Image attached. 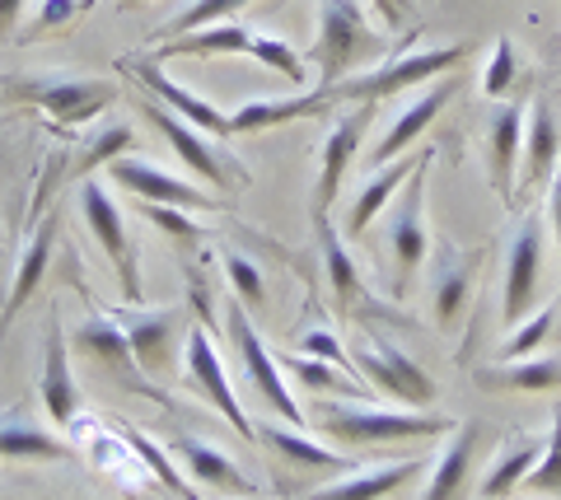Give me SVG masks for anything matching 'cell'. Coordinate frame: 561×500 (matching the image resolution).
Here are the masks:
<instances>
[{
  "instance_id": "b9f144b4",
  "label": "cell",
  "mask_w": 561,
  "mask_h": 500,
  "mask_svg": "<svg viewBox=\"0 0 561 500\" xmlns=\"http://www.w3.org/2000/svg\"><path fill=\"white\" fill-rule=\"evenodd\" d=\"M511 84H515V43L501 38L496 51H491V61H486V71H482V94L486 98H505Z\"/></svg>"
},
{
  "instance_id": "d6986e66",
  "label": "cell",
  "mask_w": 561,
  "mask_h": 500,
  "mask_svg": "<svg viewBox=\"0 0 561 500\" xmlns=\"http://www.w3.org/2000/svg\"><path fill=\"white\" fill-rule=\"evenodd\" d=\"M43 411L57 426H76L80 421V384L70 374V337L61 333V318H47V351H43Z\"/></svg>"
},
{
  "instance_id": "7a4b0ae2",
  "label": "cell",
  "mask_w": 561,
  "mask_h": 500,
  "mask_svg": "<svg viewBox=\"0 0 561 500\" xmlns=\"http://www.w3.org/2000/svg\"><path fill=\"white\" fill-rule=\"evenodd\" d=\"M383 51V38L370 28V20H365V10L356 5V0H319V38H313V80H319V90H328V84L346 80L356 66L375 61Z\"/></svg>"
},
{
  "instance_id": "ee69618b",
  "label": "cell",
  "mask_w": 561,
  "mask_h": 500,
  "mask_svg": "<svg viewBox=\"0 0 561 500\" xmlns=\"http://www.w3.org/2000/svg\"><path fill=\"white\" fill-rule=\"evenodd\" d=\"M80 5H84V0H43V10H38V20H33L28 38H20V43H38L43 33L70 24V20H76V10H80Z\"/></svg>"
},
{
  "instance_id": "f546056e",
  "label": "cell",
  "mask_w": 561,
  "mask_h": 500,
  "mask_svg": "<svg viewBox=\"0 0 561 500\" xmlns=\"http://www.w3.org/2000/svg\"><path fill=\"white\" fill-rule=\"evenodd\" d=\"M0 458H20V463H61L76 458V450L61 435H47L43 426H33L20 407L0 417Z\"/></svg>"
},
{
  "instance_id": "7402d4cb",
  "label": "cell",
  "mask_w": 561,
  "mask_h": 500,
  "mask_svg": "<svg viewBox=\"0 0 561 500\" xmlns=\"http://www.w3.org/2000/svg\"><path fill=\"white\" fill-rule=\"evenodd\" d=\"M421 473H426V458H398V463H375V468H351L346 477L309 491L305 500H383L398 487L416 481Z\"/></svg>"
},
{
  "instance_id": "cb8c5ba5",
  "label": "cell",
  "mask_w": 561,
  "mask_h": 500,
  "mask_svg": "<svg viewBox=\"0 0 561 500\" xmlns=\"http://www.w3.org/2000/svg\"><path fill=\"white\" fill-rule=\"evenodd\" d=\"M449 444L435 458V468L426 477V491L421 500H463L468 491V473H472V458H478V440H482V426L478 421H459L449 430Z\"/></svg>"
},
{
  "instance_id": "484cf974",
  "label": "cell",
  "mask_w": 561,
  "mask_h": 500,
  "mask_svg": "<svg viewBox=\"0 0 561 500\" xmlns=\"http://www.w3.org/2000/svg\"><path fill=\"white\" fill-rule=\"evenodd\" d=\"M328 108L337 103L328 98V90H309V94H295V98H253V103H239L230 117V136H249V131H267L280 123H300V117H323Z\"/></svg>"
},
{
  "instance_id": "bcb514c9",
  "label": "cell",
  "mask_w": 561,
  "mask_h": 500,
  "mask_svg": "<svg viewBox=\"0 0 561 500\" xmlns=\"http://www.w3.org/2000/svg\"><path fill=\"white\" fill-rule=\"evenodd\" d=\"M375 5H379V14H383V20H389L393 28L416 20V0H375Z\"/></svg>"
},
{
  "instance_id": "2e32d148",
  "label": "cell",
  "mask_w": 561,
  "mask_h": 500,
  "mask_svg": "<svg viewBox=\"0 0 561 500\" xmlns=\"http://www.w3.org/2000/svg\"><path fill=\"white\" fill-rule=\"evenodd\" d=\"M117 66H122V71H131V75L150 90V98L164 103L169 113H179L183 123H192V127L206 131V136H230V117H225L210 98L192 94L187 84H179L173 75H164V66L154 61V57H150V61H146V57H127V61H117Z\"/></svg>"
},
{
  "instance_id": "f35d334b",
  "label": "cell",
  "mask_w": 561,
  "mask_h": 500,
  "mask_svg": "<svg viewBox=\"0 0 561 500\" xmlns=\"http://www.w3.org/2000/svg\"><path fill=\"white\" fill-rule=\"evenodd\" d=\"M131 150V127H103L90 146H84L80 164H76V183H84L94 174V168H108L113 160H122V154Z\"/></svg>"
},
{
  "instance_id": "74e56055",
  "label": "cell",
  "mask_w": 561,
  "mask_h": 500,
  "mask_svg": "<svg viewBox=\"0 0 561 500\" xmlns=\"http://www.w3.org/2000/svg\"><path fill=\"white\" fill-rule=\"evenodd\" d=\"M243 5H253V0H187L183 14L173 24H164L154 38H183V33H197L206 24H225L230 14H239Z\"/></svg>"
},
{
  "instance_id": "4dcf8cb0",
  "label": "cell",
  "mask_w": 561,
  "mask_h": 500,
  "mask_svg": "<svg viewBox=\"0 0 561 500\" xmlns=\"http://www.w3.org/2000/svg\"><path fill=\"white\" fill-rule=\"evenodd\" d=\"M478 384L491 393H552V388H561V360L557 356L501 360V365L478 370Z\"/></svg>"
},
{
  "instance_id": "52a82bcc",
  "label": "cell",
  "mask_w": 561,
  "mask_h": 500,
  "mask_svg": "<svg viewBox=\"0 0 561 500\" xmlns=\"http://www.w3.org/2000/svg\"><path fill=\"white\" fill-rule=\"evenodd\" d=\"M5 94L20 98V103H33V108H43V113H51L66 127L90 123V117H99L117 98V90L108 80H80V75H66V71H38V75L20 80V84H10Z\"/></svg>"
},
{
  "instance_id": "ffe728a7",
  "label": "cell",
  "mask_w": 561,
  "mask_h": 500,
  "mask_svg": "<svg viewBox=\"0 0 561 500\" xmlns=\"http://www.w3.org/2000/svg\"><path fill=\"white\" fill-rule=\"evenodd\" d=\"M454 90H459V80H440V84H426L416 98L402 103L398 117H393V127L383 131V141L370 150V160L375 164H389V160H398V154H408L416 136L445 113V103L454 98Z\"/></svg>"
},
{
  "instance_id": "3957f363",
  "label": "cell",
  "mask_w": 561,
  "mask_h": 500,
  "mask_svg": "<svg viewBox=\"0 0 561 500\" xmlns=\"http://www.w3.org/2000/svg\"><path fill=\"white\" fill-rule=\"evenodd\" d=\"M468 57L463 43H449V47H426V51H408L398 61H383L365 75H346L337 84H328V98L332 103H383L402 90H416V84H431L435 75L454 71Z\"/></svg>"
},
{
  "instance_id": "7dc6e473",
  "label": "cell",
  "mask_w": 561,
  "mask_h": 500,
  "mask_svg": "<svg viewBox=\"0 0 561 500\" xmlns=\"http://www.w3.org/2000/svg\"><path fill=\"white\" fill-rule=\"evenodd\" d=\"M548 220H552V234H557V253H561V164L552 174V187H548Z\"/></svg>"
},
{
  "instance_id": "8fae6325",
  "label": "cell",
  "mask_w": 561,
  "mask_h": 500,
  "mask_svg": "<svg viewBox=\"0 0 561 500\" xmlns=\"http://www.w3.org/2000/svg\"><path fill=\"white\" fill-rule=\"evenodd\" d=\"M538 276H542V216H524L519 230L505 248V300H501V318L505 327H515L534 314L538 304Z\"/></svg>"
},
{
  "instance_id": "f6af8a7d",
  "label": "cell",
  "mask_w": 561,
  "mask_h": 500,
  "mask_svg": "<svg viewBox=\"0 0 561 500\" xmlns=\"http://www.w3.org/2000/svg\"><path fill=\"white\" fill-rule=\"evenodd\" d=\"M300 351L305 356H319V360H332V365H342V370H356L351 365V356L342 351V341L328 333V327H309V333L300 337Z\"/></svg>"
},
{
  "instance_id": "4316f807",
  "label": "cell",
  "mask_w": 561,
  "mask_h": 500,
  "mask_svg": "<svg viewBox=\"0 0 561 500\" xmlns=\"http://www.w3.org/2000/svg\"><path fill=\"white\" fill-rule=\"evenodd\" d=\"M421 154H426V150H408V154H398V160L379 164V174L360 187L356 201H351V211H346V225H342L346 239H360L365 230L375 225V216L393 201V193H402V183L412 178V168L421 164Z\"/></svg>"
},
{
  "instance_id": "30bf717a",
  "label": "cell",
  "mask_w": 561,
  "mask_h": 500,
  "mask_svg": "<svg viewBox=\"0 0 561 500\" xmlns=\"http://www.w3.org/2000/svg\"><path fill=\"white\" fill-rule=\"evenodd\" d=\"M375 103H356L346 117H337L328 131V141L319 150V187H313V216H328L332 201H337L342 183L351 174V164H356V154L365 146V131L375 127Z\"/></svg>"
},
{
  "instance_id": "c3c4849f",
  "label": "cell",
  "mask_w": 561,
  "mask_h": 500,
  "mask_svg": "<svg viewBox=\"0 0 561 500\" xmlns=\"http://www.w3.org/2000/svg\"><path fill=\"white\" fill-rule=\"evenodd\" d=\"M20 14H24V0H0V43H5L10 33H14Z\"/></svg>"
},
{
  "instance_id": "e0dca14e",
  "label": "cell",
  "mask_w": 561,
  "mask_h": 500,
  "mask_svg": "<svg viewBox=\"0 0 561 500\" xmlns=\"http://www.w3.org/2000/svg\"><path fill=\"white\" fill-rule=\"evenodd\" d=\"M70 347H76L80 356H90L94 365H103V374H113L122 388H140V393L150 388L146 379H140L146 370L136 365L131 341H127V333H122V323H117L113 314H108V318H103V314H90V318L76 327V333H70Z\"/></svg>"
},
{
  "instance_id": "d6a6232c",
  "label": "cell",
  "mask_w": 561,
  "mask_h": 500,
  "mask_svg": "<svg viewBox=\"0 0 561 500\" xmlns=\"http://www.w3.org/2000/svg\"><path fill=\"white\" fill-rule=\"evenodd\" d=\"M280 370H286L290 384H300L319 398H365V384L351 370L332 365V360H319V356H305V351H286L280 356Z\"/></svg>"
},
{
  "instance_id": "8992f818",
  "label": "cell",
  "mask_w": 561,
  "mask_h": 500,
  "mask_svg": "<svg viewBox=\"0 0 561 500\" xmlns=\"http://www.w3.org/2000/svg\"><path fill=\"white\" fill-rule=\"evenodd\" d=\"M431 160L435 150L426 146L421 164L412 168V178L402 183V197L389 211V253H393V290L408 295L416 267L431 253V230H426V183H431Z\"/></svg>"
},
{
  "instance_id": "603a6c76",
  "label": "cell",
  "mask_w": 561,
  "mask_h": 500,
  "mask_svg": "<svg viewBox=\"0 0 561 500\" xmlns=\"http://www.w3.org/2000/svg\"><path fill=\"white\" fill-rule=\"evenodd\" d=\"M519 154H524V108L505 103L496 108L486 127V174H491V193L496 201L511 206L515 201V168H519Z\"/></svg>"
},
{
  "instance_id": "f1b7e54d",
  "label": "cell",
  "mask_w": 561,
  "mask_h": 500,
  "mask_svg": "<svg viewBox=\"0 0 561 500\" xmlns=\"http://www.w3.org/2000/svg\"><path fill=\"white\" fill-rule=\"evenodd\" d=\"M253 38L257 28L249 24H206L197 33H183V38H164L160 51H154V61H173V57H249L253 51Z\"/></svg>"
},
{
  "instance_id": "d4e9b609",
  "label": "cell",
  "mask_w": 561,
  "mask_h": 500,
  "mask_svg": "<svg viewBox=\"0 0 561 500\" xmlns=\"http://www.w3.org/2000/svg\"><path fill=\"white\" fill-rule=\"evenodd\" d=\"M57 211L43 216L38 225H33V239H28V248L20 253V267H14V281H10V295H5V309H0V333L10 327V318L20 314V309L38 295V286H43V276H47V263H51V248H57Z\"/></svg>"
},
{
  "instance_id": "83f0119b",
  "label": "cell",
  "mask_w": 561,
  "mask_h": 500,
  "mask_svg": "<svg viewBox=\"0 0 561 500\" xmlns=\"http://www.w3.org/2000/svg\"><path fill=\"white\" fill-rule=\"evenodd\" d=\"M313 225H319V253H323V267H328V281H332V295L346 314H365L370 309V290L360 281V267H356V253L346 248V239L332 230L328 216H313Z\"/></svg>"
},
{
  "instance_id": "4fadbf2b",
  "label": "cell",
  "mask_w": 561,
  "mask_h": 500,
  "mask_svg": "<svg viewBox=\"0 0 561 500\" xmlns=\"http://www.w3.org/2000/svg\"><path fill=\"white\" fill-rule=\"evenodd\" d=\"M108 178L117 187H127L131 197L140 201H160V206H179V211H220V201L206 193V187L187 183L179 174H164L160 164L150 160H131V154H122V160L108 164Z\"/></svg>"
},
{
  "instance_id": "e575fe53",
  "label": "cell",
  "mask_w": 561,
  "mask_h": 500,
  "mask_svg": "<svg viewBox=\"0 0 561 500\" xmlns=\"http://www.w3.org/2000/svg\"><path fill=\"white\" fill-rule=\"evenodd\" d=\"M117 435L127 440V450L140 458V468H146L154 481H160V487H169L179 500H197V487H187V473L173 468V458L164 454V444H154L146 430H136V426H117Z\"/></svg>"
},
{
  "instance_id": "9a60e30c",
  "label": "cell",
  "mask_w": 561,
  "mask_h": 500,
  "mask_svg": "<svg viewBox=\"0 0 561 500\" xmlns=\"http://www.w3.org/2000/svg\"><path fill=\"white\" fill-rule=\"evenodd\" d=\"M183 370H187V379L197 384V393L220 411L225 421H230L243 440H257V426H253V417L239 407V398H234V388H230V374H225V365H220V356H216V347L206 341V333L202 327H187V341H183Z\"/></svg>"
},
{
  "instance_id": "44dd1931",
  "label": "cell",
  "mask_w": 561,
  "mask_h": 500,
  "mask_svg": "<svg viewBox=\"0 0 561 500\" xmlns=\"http://www.w3.org/2000/svg\"><path fill=\"white\" fill-rule=\"evenodd\" d=\"M524 187L529 193H548L552 187V174L561 164V131H557V113L548 108V98H534L529 117H524Z\"/></svg>"
},
{
  "instance_id": "d590c367",
  "label": "cell",
  "mask_w": 561,
  "mask_h": 500,
  "mask_svg": "<svg viewBox=\"0 0 561 500\" xmlns=\"http://www.w3.org/2000/svg\"><path fill=\"white\" fill-rule=\"evenodd\" d=\"M524 487L542 500H561V407H552V430L542 440V454L524 477Z\"/></svg>"
},
{
  "instance_id": "1f68e13d",
  "label": "cell",
  "mask_w": 561,
  "mask_h": 500,
  "mask_svg": "<svg viewBox=\"0 0 561 500\" xmlns=\"http://www.w3.org/2000/svg\"><path fill=\"white\" fill-rule=\"evenodd\" d=\"M257 444H267L280 463H295V468H305V473H351L356 468L346 454L305 440V430H295V426H286V430L280 426H257Z\"/></svg>"
},
{
  "instance_id": "60d3db41",
  "label": "cell",
  "mask_w": 561,
  "mask_h": 500,
  "mask_svg": "<svg viewBox=\"0 0 561 500\" xmlns=\"http://www.w3.org/2000/svg\"><path fill=\"white\" fill-rule=\"evenodd\" d=\"M225 276H230L234 295L249 304V309H262V304H267V281H262V271H257L253 257L230 253V257H225Z\"/></svg>"
},
{
  "instance_id": "9c48e42d",
  "label": "cell",
  "mask_w": 561,
  "mask_h": 500,
  "mask_svg": "<svg viewBox=\"0 0 561 500\" xmlns=\"http://www.w3.org/2000/svg\"><path fill=\"white\" fill-rule=\"evenodd\" d=\"M351 365L365 374V384L370 388L389 393L398 407L421 411V407L435 403V379L421 370V360H412L402 347H393V341H379V337L360 341L356 356H351Z\"/></svg>"
},
{
  "instance_id": "836d02e7",
  "label": "cell",
  "mask_w": 561,
  "mask_h": 500,
  "mask_svg": "<svg viewBox=\"0 0 561 500\" xmlns=\"http://www.w3.org/2000/svg\"><path fill=\"white\" fill-rule=\"evenodd\" d=\"M538 454H542V440H538V435L515 440L511 450H505V454L486 468L482 487H478V500H511V496L524 487V477H529V468L538 463Z\"/></svg>"
},
{
  "instance_id": "8d00e7d4",
  "label": "cell",
  "mask_w": 561,
  "mask_h": 500,
  "mask_svg": "<svg viewBox=\"0 0 561 500\" xmlns=\"http://www.w3.org/2000/svg\"><path fill=\"white\" fill-rule=\"evenodd\" d=\"M249 57H253L257 66H267V71L286 75L290 84H309V80H313V75H309V66H305V57H300V51H295L286 38H276V33H257Z\"/></svg>"
},
{
  "instance_id": "7bdbcfd3",
  "label": "cell",
  "mask_w": 561,
  "mask_h": 500,
  "mask_svg": "<svg viewBox=\"0 0 561 500\" xmlns=\"http://www.w3.org/2000/svg\"><path fill=\"white\" fill-rule=\"evenodd\" d=\"M140 216L150 220L154 230H164V234H173V239H197L202 230L192 225V220L179 211V206H160V201H140Z\"/></svg>"
},
{
  "instance_id": "ac0fdd59",
  "label": "cell",
  "mask_w": 561,
  "mask_h": 500,
  "mask_svg": "<svg viewBox=\"0 0 561 500\" xmlns=\"http://www.w3.org/2000/svg\"><path fill=\"white\" fill-rule=\"evenodd\" d=\"M173 454H179L187 481L192 487H202V491H220V496H234V500L262 491L230 454L216 450V444H206V440H197V435H179L173 440Z\"/></svg>"
},
{
  "instance_id": "6da1fadb",
  "label": "cell",
  "mask_w": 561,
  "mask_h": 500,
  "mask_svg": "<svg viewBox=\"0 0 561 500\" xmlns=\"http://www.w3.org/2000/svg\"><path fill=\"white\" fill-rule=\"evenodd\" d=\"M313 426H319L328 440H337L342 450H383V444H416V440L449 435L459 421L412 411V407H398V411L375 407L365 398H319Z\"/></svg>"
},
{
  "instance_id": "277c9868",
  "label": "cell",
  "mask_w": 561,
  "mask_h": 500,
  "mask_svg": "<svg viewBox=\"0 0 561 500\" xmlns=\"http://www.w3.org/2000/svg\"><path fill=\"white\" fill-rule=\"evenodd\" d=\"M80 197V216L84 225H90V234L99 239L103 257H108V267L117 276V290L127 304H146V286H140V253L131 244V230H127V216H122V206L113 201V193L94 178H84L76 187Z\"/></svg>"
},
{
  "instance_id": "5bb4252c",
  "label": "cell",
  "mask_w": 561,
  "mask_h": 500,
  "mask_svg": "<svg viewBox=\"0 0 561 500\" xmlns=\"http://www.w3.org/2000/svg\"><path fill=\"white\" fill-rule=\"evenodd\" d=\"M478 263L482 248H459V244H440L431 267V318L440 333H454L459 318L468 314L472 300V281H478Z\"/></svg>"
},
{
  "instance_id": "7c38bea8",
  "label": "cell",
  "mask_w": 561,
  "mask_h": 500,
  "mask_svg": "<svg viewBox=\"0 0 561 500\" xmlns=\"http://www.w3.org/2000/svg\"><path fill=\"white\" fill-rule=\"evenodd\" d=\"M122 323V333H127L131 341V356L136 365L146 374H169L173 370V356H179V341H187V327H183V314L179 309H154V314H146L140 304L122 309V314H113Z\"/></svg>"
},
{
  "instance_id": "5b68a950",
  "label": "cell",
  "mask_w": 561,
  "mask_h": 500,
  "mask_svg": "<svg viewBox=\"0 0 561 500\" xmlns=\"http://www.w3.org/2000/svg\"><path fill=\"white\" fill-rule=\"evenodd\" d=\"M136 113H146V123L173 146V154H179V160H183L197 178H206L210 187H220V193H234V187L249 183V168L234 164L230 154L216 146V136H206V131H197L192 123H183V117H179V113H169L164 103L136 98Z\"/></svg>"
},
{
  "instance_id": "ab89813d",
  "label": "cell",
  "mask_w": 561,
  "mask_h": 500,
  "mask_svg": "<svg viewBox=\"0 0 561 500\" xmlns=\"http://www.w3.org/2000/svg\"><path fill=\"white\" fill-rule=\"evenodd\" d=\"M557 327V309H538V314H529L524 323H515V337L505 341L501 360H519V356H538V347L552 337Z\"/></svg>"
},
{
  "instance_id": "ba28073f",
  "label": "cell",
  "mask_w": 561,
  "mask_h": 500,
  "mask_svg": "<svg viewBox=\"0 0 561 500\" xmlns=\"http://www.w3.org/2000/svg\"><path fill=\"white\" fill-rule=\"evenodd\" d=\"M230 337H234V351H239V360H243V379H249V384L257 388V398L267 403L286 426L305 430L309 417L300 411V403H295L290 379H286V370H280V360H276L267 347H262L257 327L249 323V314H243V300L230 304Z\"/></svg>"
}]
</instances>
